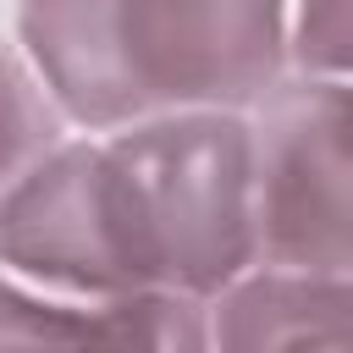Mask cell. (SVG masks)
I'll return each mask as SVG.
<instances>
[{"instance_id":"8992f818","label":"cell","mask_w":353,"mask_h":353,"mask_svg":"<svg viewBox=\"0 0 353 353\" xmlns=\"http://www.w3.org/2000/svg\"><path fill=\"white\" fill-rule=\"evenodd\" d=\"M61 143V110L39 83L33 61L0 44V193Z\"/></svg>"},{"instance_id":"5b68a950","label":"cell","mask_w":353,"mask_h":353,"mask_svg":"<svg viewBox=\"0 0 353 353\" xmlns=\"http://www.w3.org/2000/svg\"><path fill=\"white\" fill-rule=\"evenodd\" d=\"M215 353H353V281L259 265L215 298Z\"/></svg>"},{"instance_id":"7a4b0ae2","label":"cell","mask_w":353,"mask_h":353,"mask_svg":"<svg viewBox=\"0 0 353 353\" xmlns=\"http://www.w3.org/2000/svg\"><path fill=\"white\" fill-rule=\"evenodd\" d=\"M17 39L77 127L248 110L292 61V0H17Z\"/></svg>"},{"instance_id":"6da1fadb","label":"cell","mask_w":353,"mask_h":353,"mask_svg":"<svg viewBox=\"0 0 353 353\" xmlns=\"http://www.w3.org/2000/svg\"><path fill=\"white\" fill-rule=\"evenodd\" d=\"M0 265L72 298H221L259 265L254 121L171 110L55 143L0 193Z\"/></svg>"},{"instance_id":"52a82bcc","label":"cell","mask_w":353,"mask_h":353,"mask_svg":"<svg viewBox=\"0 0 353 353\" xmlns=\"http://www.w3.org/2000/svg\"><path fill=\"white\" fill-rule=\"evenodd\" d=\"M292 61L309 77H353V0H292Z\"/></svg>"},{"instance_id":"277c9868","label":"cell","mask_w":353,"mask_h":353,"mask_svg":"<svg viewBox=\"0 0 353 353\" xmlns=\"http://www.w3.org/2000/svg\"><path fill=\"white\" fill-rule=\"evenodd\" d=\"M0 353H215L204 298H44L0 276Z\"/></svg>"},{"instance_id":"3957f363","label":"cell","mask_w":353,"mask_h":353,"mask_svg":"<svg viewBox=\"0 0 353 353\" xmlns=\"http://www.w3.org/2000/svg\"><path fill=\"white\" fill-rule=\"evenodd\" d=\"M248 121L259 265L353 281V77L298 72Z\"/></svg>"}]
</instances>
